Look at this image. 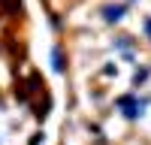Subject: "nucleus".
I'll return each instance as SVG.
<instances>
[{"instance_id":"obj_4","label":"nucleus","mask_w":151,"mask_h":145,"mask_svg":"<svg viewBox=\"0 0 151 145\" xmlns=\"http://www.w3.org/2000/svg\"><path fill=\"white\" fill-rule=\"evenodd\" d=\"M145 33L151 36V18H145Z\"/></svg>"},{"instance_id":"obj_2","label":"nucleus","mask_w":151,"mask_h":145,"mask_svg":"<svg viewBox=\"0 0 151 145\" xmlns=\"http://www.w3.org/2000/svg\"><path fill=\"white\" fill-rule=\"evenodd\" d=\"M124 12H127L124 6H103V18H106L109 24H115V21L124 18Z\"/></svg>"},{"instance_id":"obj_1","label":"nucleus","mask_w":151,"mask_h":145,"mask_svg":"<svg viewBox=\"0 0 151 145\" xmlns=\"http://www.w3.org/2000/svg\"><path fill=\"white\" fill-rule=\"evenodd\" d=\"M115 106L121 109L124 115H127V121H136V118L142 115V106H139V100H136V97H118Z\"/></svg>"},{"instance_id":"obj_3","label":"nucleus","mask_w":151,"mask_h":145,"mask_svg":"<svg viewBox=\"0 0 151 145\" xmlns=\"http://www.w3.org/2000/svg\"><path fill=\"white\" fill-rule=\"evenodd\" d=\"M145 79H148V70H139V72H136V76H133V82H136V85H142Z\"/></svg>"}]
</instances>
